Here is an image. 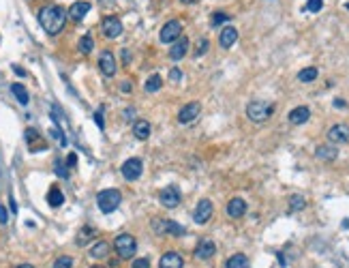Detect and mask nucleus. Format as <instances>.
I'll return each mask as SVG.
<instances>
[{
    "label": "nucleus",
    "mask_w": 349,
    "mask_h": 268,
    "mask_svg": "<svg viewBox=\"0 0 349 268\" xmlns=\"http://www.w3.org/2000/svg\"><path fill=\"white\" fill-rule=\"evenodd\" d=\"M24 137H26V142H28V146H30L32 153H37V150H45V148H47V146H45V144H43V140H41V135H39V131H35V129H26Z\"/></svg>",
    "instance_id": "obj_21"
},
{
    "label": "nucleus",
    "mask_w": 349,
    "mask_h": 268,
    "mask_svg": "<svg viewBox=\"0 0 349 268\" xmlns=\"http://www.w3.org/2000/svg\"><path fill=\"white\" fill-rule=\"evenodd\" d=\"M170 80L172 82H180V80H182V71H180V69H172L170 71Z\"/></svg>",
    "instance_id": "obj_38"
},
{
    "label": "nucleus",
    "mask_w": 349,
    "mask_h": 268,
    "mask_svg": "<svg viewBox=\"0 0 349 268\" xmlns=\"http://www.w3.org/2000/svg\"><path fill=\"white\" fill-rule=\"evenodd\" d=\"M101 30H103V35H105L107 39H118V37L122 35V22H120L118 17L109 15V17L103 19Z\"/></svg>",
    "instance_id": "obj_9"
},
{
    "label": "nucleus",
    "mask_w": 349,
    "mask_h": 268,
    "mask_svg": "<svg viewBox=\"0 0 349 268\" xmlns=\"http://www.w3.org/2000/svg\"><path fill=\"white\" fill-rule=\"evenodd\" d=\"M99 67L103 71V75H107V77H114L116 75V56L112 54V52H103V54L99 56Z\"/></svg>",
    "instance_id": "obj_12"
},
{
    "label": "nucleus",
    "mask_w": 349,
    "mask_h": 268,
    "mask_svg": "<svg viewBox=\"0 0 349 268\" xmlns=\"http://www.w3.org/2000/svg\"><path fill=\"white\" fill-rule=\"evenodd\" d=\"M94 122H96V125H99L101 131H103V129H105V120H103V114H101V112H96V114H94Z\"/></svg>",
    "instance_id": "obj_40"
},
{
    "label": "nucleus",
    "mask_w": 349,
    "mask_h": 268,
    "mask_svg": "<svg viewBox=\"0 0 349 268\" xmlns=\"http://www.w3.org/2000/svg\"><path fill=\"white\" fill-rule=\"evenodd\" d=\"M114 247L122 260H131L135 256V251H137V243H135V238L131 234H120V236H116Z\"/></svg>",
    "instance_id": "obj_4"
},
{
    "label": "nucleus",
    "mask_w": 349,
    "mask_h": 268,
    "mask_svg": "<svg viewBox=\"0 0 349 268\" xmlns=\"http://www.w3.org/2000/svg\"><path fill=\"white\" fill-rule=\"evenodd\" d=\"M272 112H274V106L268 101H251L247 106V116H249V120H253V122L268 120L270 116H272Z\"/></svg>",
    "instance_id": "obj_3"
},
{
    "label": "nucleus",
    "mask_w": 349,
    "mask_h": 268,
    "mask_svg": "<svg viewBox=\"0 0 349 268\" xmlns=\"http://www.w3.org/2000/svg\"><path fill=\"white\" fill-rule=\"evenodd\" d=\"M39 24L41 28L47 32V35H58L64 24H67V11L58 4H49V6H43L39 11Z\"/></svg>",
    "instance_id": "obj_1"
},
{
    "label": "nucleus",
    "mask_w": 349,
    "mask_h": 268,
    "mask_svg": "<svg viewBox=\"0 0 349 268\" xmlns=\"http://www.w3.org/2000/svg\"><path fill=\"white\" fill-rule=\"evenodd\" d=\"M328 140H330L332 144L349 142V127L347 125H334V127H330V131H328Z\"/></svg>",
    "instance_id": "obj_14"
},
{
    "label": "nucleus",
    "mask_w": 349,
    "mask_h": 268,
    "mask_svg": "<svg viewBox=\"0 0 349 268\" xmlns=\"http://www.w3.org/2000/svg\"><path fill=\"white\" fill-rule=\"evenodd\" d=\"M54 268H73V260H71L69 256H62L54 262Z\"/></svg>",
    "instance_id": "obj_34"
},
{
    "label": "nucleus",
    "mask_w": 349,
    "mask_h": 268,
    "mask_svg": "<svg viewBox=\"0 0 349 268\" xmlns=\"http://www.w3.org/2000/svg\"><path fill=\"white\" fill-rule=\"evenodd\" d=\"M122 202V193L118 191V189H105V191H101L99 195H96V206H99L101 213H114L116 208L120 206Z\"/></svg>",
    "instance_id": "obj_2"
},
{
    "label": "nucleus",
    "mask_w": 349,
    "mask_h": 268,
    "mask_svg": "<svg viewBox=\"0 0 349 268\" xmlns=\"http://www.w3.org/2000/svg\"><path fill=\"white\" fill-rule=\"evenodd\" d=\"M67 165H69V167H75V165H77V155H75V153H71V155L67 157Z\"/></svg>",
    "instance_id": "obj_41"
},
{
    "label": "nucleus",
    "mask_w": 349,
    "mask_h": 268,
    "mask_svg": "<svg viewBox=\"0 0 349 268\" xmlns=\"http://www.w3.org/2000/svg\"><path fill=\"white\" fill-rule=\"evenodd\" d=\"M229 15L227 13H215V15H212V26H221V24H225V22H229Z\"/></svg>",
    "instance_id": "obj_36"
},
{
    "label": "nucleus",
    "mask_w": 349,
    "mask_h": 268,
    "mask_svg": "<svg viewBox=\"0 0 349 268\" xmlns=\"http://www.w3.org/2000/svg\"><path fill=\"white\" fill-rule=\"evenodd\" d=\"M6 221H9V213L4 206H0V223H6Z\"/></svg>",
    "instance_id": "obj_42"
},
{
    "label": "nucleus",
    "mask_w": 349,
    "mask_h": 268,
    "mask_svg": "<svg viewBox=\"0 0 349 268\" xmlns=\"http://www.w3.org/2000/svg\"><path fill=\"white\" fill-rule=\"evenodd\" d=\"M180 2H184V4H193V2H197V0H180Z\"/></svg>",
    "instance_id": "obj_49"
},
{
    "label": "nucleus",
    "mask_w": 349,
    "mask_h": 268,
    "mask_svg": "<svg viewBox=\"0 0 349 268\" xmlns=\"http://www.w3.org/2000/svg\"><path fill=\"white\" fill-rule=\"evenodd\" d=\"M122 60H125V64H129V60H131V54H129V50H122Z\"/></svg>",
    "instance_id": "obj_43"
},
{
    "label": "nucleus",
    "mask_w": 349,
    "mask_h": 268,
    "mask_svg": "<svg viewBox=\"0 0 349 268\" xmlns=\"http://www.w3.org/2000/svg\"><path fill=\"white\" fill-rule=\"evenodd\" d=\"M186 52H189V39H186V37H180L178 41H174L172 50H170V56L174 58V60H180V58L186 56Z\"/></svg>",
    "instance_id": "obj_20"
},
{
    "label": "nucleus",
    "mask_w": 349,
    "mask_h": 268,
    "mask_svg": "<svg viewBox=\"0 0 349 268\" xmlns=\"http://www.w3.org/2000/svg\"><path fill=\"white\" fill-rule=\"evenodd\" d=\"M161 86H163V80H161V75H150V77H148V82L144 84L146 93H157V90H161Z\"/></svg>",
    "instance_id": "obj_29"
},
{
    "label": "nucleus",
    "mask_w": 349,
    "mask_h": 268,
    "mask_svg": "<svg viewBox=\"0 0 349 268\" xmlns=\"http://www.w3.org/2000/svg\"><path fill=\"white\" fill-rule=\"evenodd\" d=\"M315 155H317V159H321V161H334L339 157V148H334L332 144H324V146H319L315 150Z\"/></svg>",
    "instance_id": "obj_22"
},
{
    "label": "nucleus",
    "mask_w": 349,
    "mask_h": 268,
    "mask_svg": "<svg viewBox=\"0 0 349 268\" xmlns=\"http://www.w3.org/2000/svg\"><path fill=\"white\" fill-rule=\"evenodd\" d=\"M305 206H306V200L302 198V195H292V198H289V211L292 213H298Z\"/></svg>",
    "instance_id": "obj_30"
},
{
    "label": "nucleus",
    "mask_w": 349,
    "mask_h": 268,
    "mask_svg": "<svg viewBox=\"0 0 349 268\" xmlns=\"http://www.w3.org/2000/svg\"><path fill=\"white\" fill-rule=\"evenodd\" d=\"M308 118H311V109H308L306 106L294 107L292 112H289V122H292V125H305Z\"/></svg>",
    "instance_id": "obj_18"
},
{
    "label": "nucleus",
    "mask_w": 349,
    "mask_h": 268,
    "mask_svg": "<svg viewBox=\"0 0 349 268\" xmlns=\"http://www.w3.org/2000/svg\"><path fill=\"white\" fill-rule=\"evenodd\" d=\"M212 213H215V206H212V202H210V200H199L195 213H193V219H195V223L206 225V223H208V221L212 219Z\"/></svg>",
    "instance_id": "obj_7"
},
{
    "label": "nucleus",
    "mask_w": 349,
    "mask_h": 268,
    "mask_svg": "<svg viewBox=\"0 0 349 268\" xmlns=\"http://www.w3.org/2000/svg\"><path fill=\"white\" fill-rule=\"evenodd\" d=\"M122 90H125V93H127V90H131V84H129V82H122Z\"/></svg>",
    "instance_id": "obj_46"
},
{
    "label": "nucleus",
    "mask_w": 349,
    "mask_h": 268,
    "mask_svg": "<svg viewBox=\"0 0 349 268\" xmlns=\"http://www.w3.org/2000/svg\"><path fill=\"white\" fill-rule=\"evenodd\" d=\"M208 39H199V41H197V48H195V56L199 58V56H204L206 54V52H208Z\"/></svg>",
    "instance_id": "obj_35"
},
{
    "label": "nucleus",
    "mask_w": 349,
    "mask_h": 268,
    "mask_svg": "<svg viewBox=\"0 0 349 268\" xmlns=\"http://www.w3.org/2000/svg\"><path fill=\"white\" fill-rule=\"evenodd\" d=\"M321 6H324V0H308L306 6H305V11H308V13H319Z\"/></svg>",
    "instance_id": "obj_33"
},
{
    "label": "nucleus",
    "mask_w": 349,
    "mask_h": 268,
    "mask_svg": "<svg viewBox=\"0 0 349 268\" xmlns=\"http://www.w3.org/2000/svg\"><path fill=\"white\" fill-rule=\"evenodd\" d=\"M152 227H154L157 234H170V236H182L184 234V227L180 223H176V221H159L157 219L152 223Z\"/></svg>",
    "instance_id": "obj_8"
},
{
    "label": "nucleus",
    "mask_w": 349,
    "mask_h": 268,
    "mask_svg": "<svg viewBox=\"0 0 349 268\" xmlns=\"http://www.w3.org/2000/svg\"><path fill=\"white\" fill-rule=\"evenodd\" d=\"M47 202H49V206H54V208L62 206L64 195H62L60 189H58V187H51V189H49V193H47Z\"/></svg>",
    "instance_id": "obj_27"
},
{
    "label": "nucleus",
    "mask_w": 349,
    "mask_h": 268,
    "mask_svg": "<svg viewBox=\"0 0 349 268\" xmlns=\"http://www.w3.org/2000/svg\"><path fill=\"white\" fill-rule=\"evenodd\" d=\"M150 131H152V127H150L148 120H135L133 135L137 137V140H148V137H150Z\"/></svg>",
    "instance_id": "obj_23"
},
{
    "label": "nucleus",
    "mask_w": 349,
    "mask_h": 268,
    "mask_svg": "<svg viewBox=\"0 0 349 268\" xmlns=\"http://www.w3.org/2000/svg\"><path fill=\"white\" fill-rule=\"evenodd\" d=\"M92 236H94V230H92V227H90V225L82 227V230H80V236H77V245L84 247V245H86V243H88V240L92 238Z\"/></svg>",
    "instance_id": "obj_31"
},
{
    "label": "nucleus",
    "mask_w": 349,
    "mask_h": 268,
    "mask_svg": "<svg viewBox=\"0 0 349 268\" xmlns=\"http://www.w3.org/2000/svg\"><path fill=\"white\" fill-rule=\"evenodd\" d=\"M131 268H150V260H148V258H139V260H135Z\"/></svg>",
    "instance_id": "obj_37"
},
{
    "label": "nucleus",
    "mask_w": 349,
    "mask_h": 268,
    "mask_svg": "<svg viewBox=\"0 0 349 268\" xmlns=\"http://www.w3.org/2000/svg\"><path fill=\"white\" fill-rule=\"evenodd\" d=\"M161 204L165 208H176L180 204V191L176 185H170L161 191Z\"/></svg>",
    "instance_id": "obj_11"
},
{
    "label": "nucleus",
    "mask_w": 349,
    "mask_h": 268,
    "mask_svg": "<svg viewBox=\"0 0 349 268\" xmlns=\"http://www.w3.org/2000/svg\"><path fill=\"white\" fill-rule=\"evenodd\" d=\"M92 48H94L92 37H90V35H84V37L80 39V52H82V54H90V52H92Z\"/></svg>",
    "instance_id": "obj_32"
},
{
    "label": "nucleus",
    "mask_w": 349,
    "mask_h": 268,
    "mask_svg": "<svg viewBox=\"0 0 349 268\" xmlns=\"http://www.w3.org/2000/svg\"><path fill=\"white\" fill-rule=\"evenodd\" d=\"M13 71H15L17 75H26V71H24V69H19V67H13Z\"/></svg>",
    "instance_id": "obj_45"
},
{
    "label": "nucleus",
    "mask_w": 349,
    "mask_h": 268,
    "mask_svg": "<svg viewBox=\"0 0 349 268\" xmlns=\"http://www.w3.org/2000/svg\"><path fill=\"white\" fill-rule=\"evenodd\" d=\"M334 107H345V101H341V99H334Z\"/></svg>",
    "instance_id": "obj_44"
},
{
    "label": "nucleus",
    "mask_w": 349,
    "mask_h": 268,
    "mask_svg": "<svg viewBox=\"0 0 349 268\" xmlns=\"http://www.w3.org/2000/svg\"><path fill=\"white\" fill-rule=\"evenodd\" d=\"M345 6H347V11H349V2H347V4H345Z\"/></svg>",
    "instance_id": "obj_51"
},
{
    "label": "nucleus",
    "mask_w": 349,
    "mask_h": 268,
    "mask_svg": "<svg viewBox=\"0 0 349 268\" xmlns=\"http://www.w3.org/2000/svg\"><path fill=\"white\" fill-rule=\"evenodd\" d=\"M125 118H133V109H125Z\"/></svg>",
    "instance_id": "obj_47"
},
{
    "label": "nucleus",
    "mask_w": 349,
    "mask_h": 268,
    "mask_svg": "<svg viewBox=\"0 0 349 268\" xmlns=\"http://www.w3.org/2000/svg\"><path fill=\"white\" fill-rule=\"evenodd\" d=\"M180 35H182V24L178 22V19H170L163 28H161V35L159 39L163 43H174V41H178Z\"/></svg>",
    "instance_id": "obj_5"
},
{
    "label": "nucleus",
    "mask_w": 349,
    "mask_h": 268,
    "mask_svg": "<svg viewBox=\"0 0 349 268\" xmlns=\"http://www.w3.org/2000/svg\"><path fill=\"white\" fill-rule=\"evenodd\" d=\"M236 41H238V30L234 28V26H225V28L221 30V35H218V43H221V48L229 50Z\"/></svg>",
    "instance_id": "obj_15"
},
{
    "label": "nucleus",
    "mask_w": 349,
    "mask_h": 268,
    "mask_svg": "<svg viewBox=\"0 0 349 268\" xmlns=\"http://www.w3.org/2000/svg\"><path fill=\"white\" fill-rule=\"evenodd\" d=\"M225 268H249V258L244 253H236V256H231L227 260Z\"/></svg>",
    "instance_id": "obj_24"
},
{
    "label": "nucleus",
    "mask_w": 349,
    "mask_h": 268,
    "mask_svg": "<svg viewBox=\"0 0 349 268\" xmlns=\"http://www.w3.org/2000/svg\"><path fill=\"white\" fill-rule=\"evenodd\" d=\"M107 253H109V243H105V240H99V243L92 245V249H90V256L94 260L107 258Z\"/></svg>",
    "instance_id": "obj_25"
},
{
    "label": "nucleus",
    "mask_w": 349,
    "mask_h": 268,
    "mask_svg": "<svg viewBox=\"0 0 349 268\" xmlns=\"http://www.w3.org/2000/svg\"><path fill=\"white\" fill-rule=\"evenodd\" d=\"M199 112H202V106H199L197 101L186 103V106L178 112V122H182V125H189V122H193V120L197 118Z\"/></svg>",
    "instance_id": "obj_10"
},
{
    "label": "nucleus",
    "mask_w": 349,
    "mask_h": 268,
    "mask_svg": "<svg viewBox=\"0 0 349 268\" xmlns=\"http://www.w3.org/2000/svg\"><path fill=\"white\" fill-rule=\"evenodd\" d=\"M11 93L15 95V99L22 103V106H28V101H30V97H28V90H26L22 84H11Z\"/></svg>",
    "instance_id": "obj_26"
},
{
    "label": "nucleus",
    "mask_w": 349,
    "mask_h": 268,
    "mask_svg": "<svg viewBox=\"0 0 349 268\" xmlns=\"http://www.w3.org/2000/svg\"><path fill=\"white\" fill-rule=\"evenodd\" d=\"M161 268H182L184 266V260L180 253L176 251H170V253H165L163 258H161V262H159Z\"/></svg>",
    "instance_id": "obj_17"
},
{
    "label": "nucleus",
    "mask_w": 349,
    "mask_h": 268,
    "mask_svg": "<svg viewBox=\"0 0 349 268\" xmlns=\"http://www.w3.org/2000/svg\"><path fill=\"white\" fill-rule=\"evenodd\" d=\"M56 174H58V176H62V178H67V176H69V172L62 167V163H60V161H56Z\"/></svg>",
    "instance_id": "obj_39"
},
{
    "label": "nucleus",
    "mask_w": 349,
    "mask_h": 268,
    "mask_svg": "<svg viewBox=\"0 0 349 268\" xmlns=\"http://www.w3.org/2000/svg\"><path fill=\"white\" fill-rule=\"evenodd\" d=\"M15 268H35V266H32V264H17Z\"/></svg>",
    "instance_id": "obj_48"
},
{
    "label": "nucleus",
    "mask_w": 349,
    "mask_h": 268,
    "mask_svg": "<svg viewBox=\"0 0 349 268\" xmlns=\"http://www.w3.org/2000/svg\"><path fill=\"white\" fill-rule=\"evenodd\" d=\"M88 11H90V2H86V0H80V2L71 4V9L67 11V15L71 19H75V22H82V19L88 15Z\"/></svg>",
    "instance_id": "obj_13"
},
{
    "label": "nucleus",
    "mask_w": 349,
    "mask_h": 268,
    "mask_svg": "<svg viewBox=\"0 0 349 268\" xmlns=\"http://www.w3.org/2000/svg\"><path fill=\"white\" fill-rule=\"evenodd\" d=\"M122 176H125V180H137L141 172H144V165H141V159H137V157H133V159H127L125 163H122L120 167Z\"/></svg>",
    "instance_id": "obj_6"
},
{
    "label": "nucleus",
    "mask_w": 349,
    "mask_h": 268,
    "mask_svg": "<svg viewBox=\"0 0 349 268\" xmlns=\"http://www.w3.org/2000/svg\"><path fill=\"white\" fill-rule=\"evenodd\" d=\"M217 251V245L212 240H199L197 249H195V258L197 260H210Z\"/></svg>",
    "instance_id": "obj_16"
},
{
    "label": "nucleus",
    "mask_w": 349,
    "mask_h": 268,
    "mask_svg": "<svg viewBox=\"0 0 349 268\" xmlns=\"http://www.w3.org/2000/svg\"><path fill=\"white\" fill-rule=\"evenodd\" d=\"M244 213H247V202H244L242 198L229 200V204H227V214H229L231 219H240Z\"/></svg>",
    "instance_id": "obj_19"
},
{
    "label": "nucleus",
    "mask_w": 349,
    "mask_h": 268,
    "mask_svg": "<svg viewBox=\"0 0 349 268\" xmlns=\"http://www.w3.org/2000/svg\"><path fill=\"white\" fill-rule=\"evenodd\" d=\"M317 75H319V71L315 69V67H306V69H302L300 73H298V80L302 84H308V82H315L317 80Z\"/></svg>",
    "instance_id": "obj_28"
},
{
    "label": "nucleus",
    "mask_w": 349,
    "mask_h": 268,
    "mask_svg": "<svg viewBox=\"0 0 349 268\" xmlns=\"http://www.w3.org/2000/svg\"><path fill=\"white\" fill-rule=\"evenodd\" d=\"M90 268H103V266H99V264H94V266H90Z\"/></svg>",
    "instance_id": "obj_50"
}]
</instances>
